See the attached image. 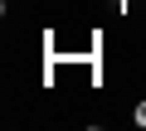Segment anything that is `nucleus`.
<instances>
[{"mask_svg":"<svg viewBox=\"0 0 146 131\" xmlns=\"http://www.w3.org/2000/svg\"><path fill=\"white\" fill-rule=\"evenodd\" d=\"M131 121H136V126H141V131H146V97H141V102H136V112H131Z\"/></svg>","mask_w":146,"mask_h":131,"instance_id":"nucleus-1","label":"nucleus"}]
</instances>
